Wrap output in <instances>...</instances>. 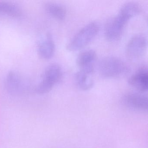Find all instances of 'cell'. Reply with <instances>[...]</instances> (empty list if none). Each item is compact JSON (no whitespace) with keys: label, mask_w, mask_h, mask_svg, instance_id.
I'll use <instances>...</instances> for the list:
<instances>
[{"label":"cell","mask_w":148,"mask_h":148,"mask_svg":"<svg viewBox=\"0 0 148 148\" xmlns=\"http://www.w3.org/2000/svg\"><path fill=\"white\" fill-rule=\"evenodd\" d=\"M98 69L100 75L107 78L122 77L130 71L129 66L123 60L111 56L101 59L99 62Z\"/></svg>","instance_id":"6da1fadb"},{"label":"cell","mask_w":148,"mask_h":148,"mask_svg":"<svg viewBox=\"0 0 148 148\" xmlns=\"http://www.w3.org/2000/svg\"><path fill=\"white\" fill-rule=\"evenodd\" d=\"M98 22L92 21L82 27L71 39L66 45L67 50L75 51L85 47L98 33L99 30Z\"/></svg>","instance_id":"7a4b0ae2"},{"label":"cell","mask_w":148,"mask_h":148,"mask_svg":"<svg viewBox=\"0 0 148 148\" xmlns=\"http://www.w3.org/2000/svg\"><path fill=\"white\" fill-rule=\"evenodd\" d=\"M62 76L63 71L60 66L56 64L49 65L44 72L42 80L36 88V92L40 94L48 92L59 82Z\"/></svg>","instance_id":"3957f363"},{"label":"cell","mask_w":148,"mask_h":148,"mask_svg":"<svg viewBox=\"0 0 148 148\" xmlns=\"http://www.w3.org/2000/svg\"><path fill=\"white\" fill-rule=\"evenodd\" d=\"M128 21L119 14L109 19L105 25L104 34L109 41H115L121 38Z\"/></svg>","instance_id":"277c9868"},{"label":"cell","mask_w":148,"mask_h":148,"mask_svg":"<svg viewBox=\"0 0 148 148\" xmlns=\"http://www.w3.org/2000/svg\"><path fill=\"white\" fill-rule=\"evenodd\" d=\"M147 46L146 36L143 34H137L131 38L126 45V55L131 59H137L143 55Z\"/></svg>","instance_id":"5b68a950"},{"label":"cell","mask_w":148,"mask_h":148,"mask_svg":"<svg viewBox=\"0 0 148 148\" xmlns=\"http://www.w3.org/2000/svg\"><path fill=\"white\" fill-rule=\"evenodd\" d=\"M121 103L125 107L131 110L141 111L148 110V97L140 92L125 93L122 97Z\"/></svg>","instance_id":"8992f818"},{"label":"cell","mask_w":148,"mask_h":148,"mask_svg":"<svg viewBox=\"0 0 148 148\" xmlns=\"http://www.w3.org/2000/svg\"><path fill=\"white\" fill-rule=\"evenodd\" d=\"M131 86L139 92H145L148 90V68L146 66H141L132 74L128 79Z\"/></svg>","instance_id":"52a82bcc"},{"label":"cell","mask_w":148,"mask_h":148,"mask_svg":"<svg viewBox=\"0 0 148 148\" xmlns=\"http://www.w3.org/2000/svg\"><path fill=\"white\" fill-rule=\"evenodd\" d=\"M97 53L92 49L84 50L78 55L76 60L79 70L92 74L94 71Z\"/></svg>","instance_id":"ba28073f"},{"label":"cell","mask_w":148,"mask_h":148,"mask_svg":"<svg viewBox=\"0 0 148 148\" xmlns=\"http://www.w3.org/2000/svg\"><path fill=\"white\" fill-rule=\"evenodd\" d=\"M7 90L12 94L17 95L25 91V83L18 73L11 71L7 75L5 81Z\"/></svg>","instance_id":"9c48e42d"},{"label":"cell","mask_w":148,"mask_h":148,"mask_svg":"<svg viewBox=\"0 0 148 148\" xmlns=\"http://www.w3.org/2000/svg\"><path fill=\"white\" fill-rule=\"evenodd\" d=\"M38 50L40 56L45 59H50L53 57L55 53V45L50 34H47L45 39L40 42Z\"/></svg>","instance_id":"30bf717a"},{"label":"cell","mask_w":148,"mask_h":148,"mask_svg":"<svg viewBox=\"0 0 148 148\" xmlns=\"http://www.w3.org/2000/svg\"><path fill=\"white\" fill-rule=\"evenodd\" d=\"M74 80L77 87L82 90H90L94 84L92 74L81 70H79L75 73Z\"/></svg>","instance_id":"8fae6325"},{"label":"cell","mask_w":148,"mask_h":148,"mask_svg":"<svg viewBox=\"0 0 148 148\" xmlns=\"http://www.w3.org/2000/svg\"><path fill=\"white\" fill-rule=\"evenodd\" d=\"M140 12L141 7L139 4L134 1H129L121 7L118 14L129 21L131 18L138 14Z\"/></svg>","instance_id":"7c38bea8"},{"label":"cell","mask_w":148,"mask_h":148,"mask_svg":"<svg viewBox=\"0 0 148 148\" xmlns=\"http://www.w3.org/2000/svg\"><path fill=\"white\" fill-rule=\"evenodd\" d=\"M46 12L52 17L58 20H64L66 16V10L64 6L58 3H47L45 6Z\"/></svg>","instance_id":"4fadbf2b"},{"label":"cell","mask_w":148,"mask_h":148,"mask_svg":"<svg viewBox=\"0 0 148 148\" xmlns=\"http://www.w3.org/2000/svg\"><path fill=\"white\" fill-rule=\"evenodd\" d=\"M22 11L17 5L6 2H0V14L12 17H19L22 15Z\"/></svg>","instance_id":"5bb4252c"}]
</instances>
